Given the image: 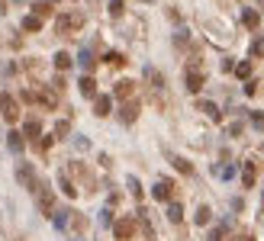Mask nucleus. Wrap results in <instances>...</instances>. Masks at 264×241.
<instances>
[{
	"mask_svg": "<svg viewBox=\"0 0 264 241\" xmlns=\"http://www.w3.org/2000/svg\"><path fill=\"white\" fill-rule=\"evenodd\" d=\"M81 23H84V16H81V13H68V16H58V32H71V29H78Z\"/></svg>",
	"mask_w": 264,
	"mask_h": 241,
	"instance_id": "20e7f679",
	"label": "nucleus"
},
{
	"mask_svg": "<svg viewBox=\"0 0 264 241\" xmlns=\"http://www.w3.org/2000/svg\"><path fill=\"white\" fill-rule=\"evenodd\" d=\"M106 61H110V65H123V55H116V52H110V55H106Z\"/></svg>",
	"mask_w": 264,
	"mask_h": 241,
	"instance_id": "c85d7f7f",
	"label": "nucleus"
},
{
	"mask_svg": "<svg viewBox=\"0 0 264 241\" xmlns=\"http://www.w3.org/2000/svg\"><path fill=\"white\" fill-rule=\"evenodd\" d=\"M242 183H245V187H252V183H255V164L252 161H248L245 170H242Z\"/></svg>",
	"mask_w": 264,
	"mask_h": 241,
	"instance_id": "f3484780",
	"label": "nucleus"
},
{
	"mask_svg": "<svg viewBox=\"0 0 264 241\" xmlns=\"http://www.w3.org/2000/svg\"><path fill=\"white\" fill-rule=\"evenodd\" d=\"M110 13H113V16H119V13H123V0H113V3H110Z\"/></svg>",
	"mask_w": 264,
	"mask_h": 241,
	"instance_id": "bb28decb",
	"label": "nucleus"
},
{
	"mask_svg": "<svg viewBox=\"0 0 264 241\" xmlns=\"http://www.w3.org/2000/svg\"><path fill=\"white\" fill-rule=\"evenodd\" d=\"M78 84H81V93H84V96H97V80H93L90 74H84Z\"/></svg>",
	"mask_w": 264,
	"mask_h": 241,
	"instance_id": "0eeeda50",
	"label": "nucleus"
},
{
	"mask_svg": "<svg viewBox=\"0 0 264 241\" xmlns=\"http://www.w3.org/2000/svg\"><path fill=\"white\" fill-rule=\"evenodd\" d=\"M235 74H239L242 80H248V74H252V65H248V61H242V65H235Z\"/></svg>",
	"mask_w": 264,
	"mask_h": 241,
	"instance_id": "b1692460",
	"label": "nucleus"
},
{
	"mask_svg": "<svg viewBox=\"0 0 264 241\" xmlns=\"http://www.w3.org/2000/svg\"><path fill=\"white\" fill-rule=\"evenodd\" d=\"M222 235H226V229H213L209 232V241H222Z\"/></svg>",
	"mask_w": 264,
	"mask_h": 241,
	"instance_id": "cd10ccee",
	"label": "nucleus"
},
{
	"mask_svg": "<svg viewBox=\"0 0 264 241\" xmlns=\"http://www.w3.org/2000/svg\"><path fill=\"white\" fill-rule=\"evenodd\" d=\"M39 100H42L45 106H55V103H58V100H55V93H39Z\"/></svg>",
	"mask_w": 264,
	"mask_h": 241,
	"instance_id": "393cba45",
	"label": "nucleus"
},
{
	"mask_svg": "<svg viewBox=\"0 0 264 241\" xmlns=\"http://www.w3.org/2000/svg\"><path fill=\"white\" fill-rule=\"evenodd\" d=\"M16 177H19V183H23L26 190H39V180H36V174H32V167H29V164H19Z\"/></svg>",
	"mask_w": 264,
	"mask_h": 241,
	"instance_id": "f03ea898",
	"label": "nucleus"
},
{
	"mask_svg": "<svg viewBox=\"0 0 264 241\" xmlns=\"http://www.w3.org/2000/svg\"><path fill=\"white\" fill-rule=\"evenodd\" d=\"M132 232H135V222H132V219H119V222H113V235H116L119 241L132 238Z\"/></svg>",
	"mask_w": 264,
	"mask_h": 241,
	"instance_id": "7ed1b4c3",
	"label": "nucleus"
},
{
	"mask_svg": "<svg viewBox=\"0 0 264 241\" xmlns=\"http://www.w3.org/2000/svg\"><path fill=\"white\" fill-rule=\"evenodd\" d=\"M132 90H135V84H132V80H119V84H116V96H119V100H129Z\"/></svg>",
	"mask_w": 264,
	"mask_h": 241,
	"instance_id": "9b49d317",
	"label": "nucleus"
},
{
	"mask_svg": "<svg viewBox=\"0 0 264 241\" xmlns=\"http://www.w3.org/2000/svg\"><path fill=\"white\" fill-rule=\"evenodd\" d=\"M110 106H113L110 96H97V106H93V113H97V116H110Z\"/></svg>",
	"mask_w": 264,
	"mask_h": 241,
	"instance_id": "f8f14e48",
	"label": "nucleus"
},
{
	"mask_svg": "<svg viewBox=\"0 0 264 241\" xmlns=\"http://www.w3.org/2000/svg\"><path fill=\"white\" fill-rule=\"evenodd\" d=\"M39 206H42L45 216L52 212V190H42V193H39Z\"/></svg>",
	"mask_w": 264,
	"mask_h": 241,
	"instance_id": "4468645a",
	"label": "nucleus"
},
{
	"mask_svg": "<svg viewBox=\"0 0 264 241\" xmlns=\"http://www.w3.org/2000/svg\"><path fill=\"white\" fill-rule=\"evenodd\" d=\"M55 68H58V71H68V68H71V55H68V52H58V55H55Z\"/></svg>",
	"mask_w": 264,
	"mask_h": 241,
	"instance_id": "2eb2a0df",
	"label": "nucleus"
},
{
	"mask_svg": "<svg viewBox=\"0 0 264 241\" xmlns=\"http://www.w3.org/2000/svg\"><path fill=\"white\" fill-rule=\"evenodd\" d=\"M242 19H245L248 29H258V13H255V10H245V13H242Z\"/></svg>",
	"mask_w": 264,
	"mask_h": 241,
	"instance_id": "a211bd4d",
	"label": "nucleus"
},
{
	"mask_svg": "<svg viewBox=\"0 0 264 241\" xmlns=\"http://www.w3.org/2000/svg\"><path fill=\"white\" fill-rule=\"evenodd\" d=\"M252 58H264V36L252 42Z\"/></svg>",
	"mask_w": 264,
	"mask_h": 241,
	"instance_id": "4be33fe9",
	"label": "nucleus"
},
{
	"mask_svg": "<svg viewBox=\"0 0 264 241\" xmlns=\"http://www.w3.org/2000/svg\"><path fill=\"white\" fill-rule=\"evenodd\" d=\"M171 164H174V167H177V170H180V174H193V167H190V164H187V161H184V158H174V161H171Z\"/></svg>",
	"mask_w": 264,
	"mask_h": 241,
	"instance_id": "5701e85b",
	"label": "nucleus"
},
{
	"mask_svg": "<svg viewBox=\"0 0 264 241\" xmlns=\"http://www.w3.org/2000/svg\"><path fill=\"white\" fill-rule=\"evenodd\" d=\"M135 116H139V103H126L123 109H119V119L129 126V122H135Z\"/></svg>",
	"mask_w": 264,
	"mask_h": 241,
	"instance_id": "423d86ee",
	"label": "nucleus"
},
{
	"mask_svg": "<svg viewBox=\"0 0 264 241\" xmlns=\"http://www.w3.org/2000/svg\"><path fill=\"white\" fill-rule=\"evenodd\" d=\"M209 219H213V212H209V206H200V209H197V225H206Z\"/></svg>",
	"mask_w": 264,
	"mask_h": 241,
	"instance_id": "aec40b11",
	"label": "nucleus"
},
{
	"mask_svg": "<svg viewBox=\"0 0 264 241\" xmlns=\"http://www.w3.org/2000/svg\"><path fill=\"white\" fill-rule=\"evenodd\" d=\"M152 196H155V199H161V203H168V199H171V183H168V180H161V183H155V190H152Z\"/></svg>",
	"mask_w": 264,
	"mask_h": 241,
	"instance_id": "6e6552de",
	"label": "nucleus"
},
{
	"mask_svg": "<svg viewBox=\"0 0 264 241\" xmlns=\"http://www.w3.org/2000/svg\"><path fill=\"white\" fill-rule=\"evenodd\" d=\"M39 119H26V126H23V139H29V142H36L39 139Z\"/></svg>",
	"mask_w": 264,
	"mask_h": 241,
	"instance_id": "1a4fd4ad",
	"label": "nucleus"
},
{
	"mask_svg": "<svg viewBox=\"0 0 264 241\" xmlns=\"http://www.w3.org/2000/svg\"><path fill=\"white\" fill-rule=\"evenodd\" d=\"M49 13H52V3H45V0L42 3H32V16L42 19V16H49Z\"/></svg>",
	"mask_w": 264,
	"mask_h": 241,
	"instance_id": "dca6fc26",
	"label": "nucleus"
},
{
	"mask_svg": "<svg viewBox=\"0 0 264 241\" xmlns=\"http://www.w3.org/2000/svg\"><path fill=\"white\" fill-rule=\"evenodd\" d=\"M145 74H148V80H152V84H155V87H161V74H158V71H152V68H148V71H145Z\"/></svg>",
	"mask_w": 264,
	"mask_h": 241,
	"instance_id": "a878e982",
	"label": "nucleus"
},
{
	"mask_svg": "<svg viewBox=\"0 0 264 241\" xmlns=\"http://www.w3.org/2000/svg\"><path fill=\"white\" fill-rule=\"evenodd\" d=\"M0 113H3L6 122H16L19 119V103L13 93H0Z\"/></svg>",
	"mask_w": 264,
	"mask_h": 241,
	"instance_id": "f257e3e1",
	"label": "nucleus"
},
{
	"mask_svg": "<svg viewBox=\"0 0 264 241\" xmlns=\"http://www.w3.org/2000/svg\"><path fill=\"white\" fill-rule=\"evenodd\" d=\"M23 29L26 32H39V29H42V19H39V16H26L23 19Z\"/></svg>",
	"mask_w": 264,
	"mask_h": 241,
	"instance_id": "ddd939ff",
	"label": "nucleus"
},
{
	"mask_svg": "<svg viewBox=\"0 0 264 241\" xmlns=\"http://www.w3.org/2000/svg\"><path fill=\"white\" fill-rule=\"evenodd\" d=\"M168 219H171V222H180V219H184V209H180L177 203H171L168 206Z\"/></svg>",
	"mask_w": 264,
	"mask_h": 241,
	"instance_id": "6ab92c4d",
	"label": "nucleus"
},
{
	"mask_svg": "<svg viewBox=\"0 0 264 241\" xmlns=\"http://www.w3.org/2000/svg\"><path fill=\"white\" fill-rule=\"evenodd\" d=\"M6 145H10V151H23V148H26V139H23V132H16V129H13V132L6 135Z\"/></svg>",
	"mask_w": 264,
	"mask_h": 241,
	"instance_id": "9d476101",
	"label": "nucleus"
},
{
	"mask_svg": "<svg viewBox=\"0 0 264 241\" xmlns=\"http://www.w3.org/2000/svg\"><path fill=\"white\" fill-rule=\"evenodd\" d=\"M187 90H190V93H200L203 90V74L193 71V68L187 71Z\"/></svg>",
	"mask_w": 264,
	"mask_h": 241,
	"instance_id": "39448f33",
	"label": "nucleus"
},
{
	"mask_svg": "<svg viewBox=\"0 0 264 241\" xmlns=\"http://www.w3.org/2000/svg\"><path fill=\"white\" fill-rule=\"evenodd\" d=\"M81 65H84V68H93V58H90V52H84V55H81Z\"/></svg>",
	"mask_w": 264,
	"mask_h": 241,
	"instance_id": "c756f323",
	"label": "nucleus"
},
{
	"mask_svg": "<svg viewBox=\"0 0 264 241\" xmlns=\"http://www.w3.org/2000/svg\"><path fill=\"white\" fill-rule=\"evenodd\" d=\"M200 109H206V116H209V119H219V109H216V103L203 100V103H200Z\"/></svg>",
	"mask_w": 264,
	"mask_h": 241,
	"instance_id": "412c9836",
	"label": "nucleus"
}]
</instances>
